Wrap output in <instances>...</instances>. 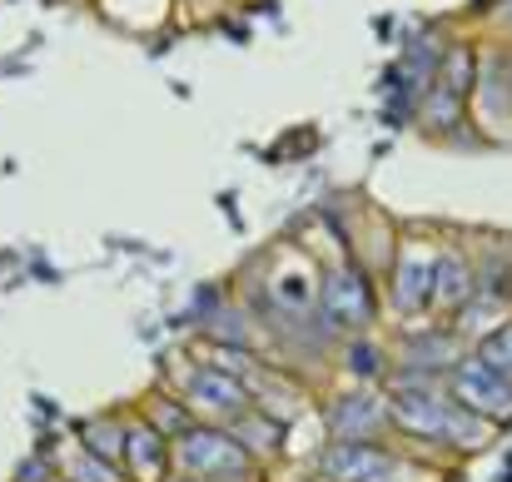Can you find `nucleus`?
I'll use <instances>...</instances> for the list:
<instances>
[{
  "mask_svg": "<svg viewBox=\"0 0 512 482\" xmlns=\"http://www.w3.org/2000/svg\"><path fill=\"white\" fill-rule=\"evenodd\" d=\"M388 413H393V428H403L418 443H463V448H478V438H483V418H473L468 408H458L448 393H438L423 378L418 383L408 378L388 398Z\"/></svg>",
  "mask_w": 512,
  "mask_h": 482,
  "instance_id": "1",
  "label": "nucleus"
},
{
  "mask_svg": "<svg viewBox=\"0 0 512 482\" xmlns=\"http://www.w3.org/2000/svg\"><path fill=\"white\" fill-rule=\"evenodd\" d=\"M448 398L483 423H512V378L483 358H458L448 368Z\"/></svg>",
  "mask_w": 512,
  "mask_h": 482,
  "instance_id": "2",
  "label": "nucleus"
},
{
  "mask_svg": "<svg viewBox=\"0 0 512 482\" xmlns=\"http://www.w3.org/2000/svg\"><path fill=\"white\" fill-rule=\"evenodd\" d=\"M174 443H179L174 458L199 482H254L249 453H244L229 433H219V428H189V433L174 438Z\"/></svg>",
  "mask_w": 512,
  "mask_h": 482,
  "instance_id": "3",
  "label": "nucleus"
},
{
  "mask_svg": "<svg viewBox=\"0 0 512 482\" xmlns=\"http://www.w3.org/2000/svg\"><path fill=\"white\" fill-rule=\"evenodd\" d=\"M319 473L329 482H408V463L383 443H329Z\"/></svg>",
  "mask_w": 512,
  "mask_h": 482,
  "instance_id": "4",
  "label": "nucleus"
},
{
  "mask_svg": "<svg viewBox=\"0 0 512 482\" xmlns=\"http://www.w3.org/2000/svg\"><path fill=\"white\" fill-rule=\"evenodd\" d=\"M324 309L334 328H363L373 323V289L358 269H334L329 284H324Z\"/></svg>",
  "mask_w": 512,
  "mask_h": 482,
  "instance_id": "5",
  "label": "nucleus"
},
{
  "mask_svg": "<svg viewBox=\"0 0 512 482\" xmlns=\"http://www.w3.org/2000/svg\"><path fill=\"white\" fill-rule=\"evenodd\" d=\"M388 423H393V413H388L383 398L353 393V398H339V403L329 408V428L339 433V443H373L378 428H388Z\"/></svg>",
  "mask_w": 512,
  "mask_h": 482,
  "instance_id": "6",
  "label": "nucleus"
},
{
  "mask_svg": "<svg viewBox=\"0 0 512 482\" xmlns=\"http://www.w3.org/2000/svg\"><path fill=\"white\" fill-rule=\"evenodd\" d=\"M468 85H473V50H453V55H448V70H443V80H438V90H433V100H428L433 130H448V125H453V115H458Z\"/></svg>",
  "mask_w": 512,
  "mask_h": 482,
  "instance_id": "7",
  "label": "nucleus"
},
{
  "mask_svg": "<svg viewBox=\"0 0 512 482\" xmlns=\"http://www.w3.org/2000/svg\"><path fill=\"white\" fill-rule=\"evenodd\" d=\"M189 398H194L199 408L219 413V418H239V413H249V393H244V383L229 378V373H219V368H199L194 383H189Z\"/></svg>",
  "mask_w": 512,
  "mask_h": 482,
  "instance_id": "8",
  "label": "nucleus"
},
{
  "mask_svg": "<svg viewBox=\"0 0 512 482\" xmlns=\"http://www.w3.org/2000/svg\"><path fill=\"white\" fill-rule=\"evenodd\" d=\"M125 458H130V473L140 482H160L165 478V463H170V443L165 433H155V423H130L125 428Z\"/></svg>",
  "mask_w": 512,
  "mask_h": 482,
  "instance_id": "9",
  "label": "nucleus"
},
{
  "mask_svg": "<svg viewBox=\"0 0 512 482\" xmlns=\"http://www.w3.org/2000/svg\"><path fill=\"white\" fill-rule=\"evenodd\" d=\"M433 299H438V309H463L468 299H473V274H468V264H458V259H438L433 264Z\"/></svg>",
  "mask_w": 512,
  "mask_h": 482,
  "instance_id": "10",
  "label": "nucleus"
},
{
  "mask_svg": "<svg viewBox=\"0 0 512 482\" xmlns=\"http://www.w3.org/2000/svg\"><path fill=\"white\" fill-rule=\"evenodd\" d=\"M433 299V269L423 264V259H403V269H398V289H393V304L403 309V314H413V309H423Z\"/></svg>",
  "mask_w": 512,
  "mask_h": 482,
  "instance_id": "11",
  "label": "nucleus"
},
{
  "mask_svg": "<svg viewBox=\"0 0 512 482\" xmlns=\"http://www.w3.org/2000/svg\"><path fill=\"white\" fill-rule=\"evenodd\" d=\"M478 358H483L488 368H498V373H508L512 378V323L508 328H498V333H488V338L478 343Z\"/></svg>",
  "mask_w": 512,
  "mask_h": 482,
  "instance_id": "12",
  "label": "nucleus"
},
{
  "mask_svg": "<svg viewBox=\"0 0 512 482\" xmlns=\"http://www.w3.org/2000/svg\"><path fill=\"white\" fill-rule=\"evenodd\" d=\"M348 358H353V373H358V378H378V373H383V353H378L373 343H353Z\"/></svg>",
  "mask_w": 512,
  "mask_h": 482,
  "instance_id": "13",
  "label": "nucleus"
},
{
  "mask_svg": "<svg viewBox=\"0 0 512 482\" xmlns=\"http://www.w3.org/2000/svg\"><path fill=\"white\" fill-rule=\"evenodd\" d=\"M75 478L80 482H120V473H115L110 463H95V453H85L80 468H75Z\"/></svg>",
  "mask_w": 512,
  "mask_h": 482,
  "instance_id": "14",
  "label": "nucleus"
}]
</instances>
